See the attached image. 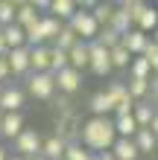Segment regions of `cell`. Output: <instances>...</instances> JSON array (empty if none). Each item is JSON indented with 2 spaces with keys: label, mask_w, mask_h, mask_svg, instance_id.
Returning <instances> with one entry per match:
<instances>
[{
  "label": "cell",
  "mask_w": 158,
  "mask_h": 160,
  "mask_svg": "<svg viewBox=\"0 0 158 160\" xmlns=\"http://www.w3.org/2000/svg\"><path fill=\"white\" fill-rule=\"evenodd\" d=\"M24 102H26V93L18 84H6L3 93H0V111L3 114H21Z\"/></svg>",
  "instance_id": "52a82bcc"
},
{
  "label": "cell",
  "mask_w": 158,
  "mask_h": 160,
  "mask_svg": "<svg viewBox=\"0 0 158 160\" xmlns=\"http://www.w3.org/2000/svg\"><path fill=\"white\" fill-rule=\"evenodd\" d=\"M76 12H79V6L73 3V0H50V12H47V15L59 18L62 23H70Z\"/></svg>",
  "instance_id": "7c38bea8"
},
{
  "label": "cell",
  "mask_w": 158,
  "mask_h": 160,
  "mask_svg": "<svg viewBox=\"0 0 158 160\" xmlns=\"http://www.w3.org/2000/svg\"><path fill=\"white\" fill-rule=\"evenodd\" d=\"M91 15H94V21L100 23V29H106V26H111V18H114V9L111 3H88Z\"/></svg>",
  "instance_id": "ffe728a7"
},
{
  "label": "cell",
  "mask_w": 158,
  "mask_h": 160,
  "mask_svg": "<svg viewBox=\"0 0 158 160\" xmlns=\"http://www.w3.org/2000/svg\"><path fill=\"white\" fill-rule=\"evenodd\" d=\"M30 160H47V157H44V154H38V157H30Z\"/></svg>",
  "instance_id": "b9f144b4"
},
{
  "label": "cell",
  "mask_w": 158,
  "mask_h": 160,
  "mask_svg": "<svg viewBox=\"0 0 158 160\" xmlns=\"http://www.w3.org/2000/svg\"><path fill=\"white\" fill-rule=\"evenodd\" d=\"M9 157H12V154H9V152H6V148H3V146H0V160H9Z\"/></svg>",
  "instance_id": "f35d334b"
},
{
  "label": "cell",
  "mask_w": 158,
  "mask_h": 160,
  "mask_svg": "<svg viewBox=\"0 0 158 160\" xmlns=\"http://www.w3.org/2000/svg\"><path fill=\"white\" fill-rule=\"evenodd\" d=\"M126 88H129V96H132L135 102H150V96H152L150 79H132V76H129Z\"/></svg>",
  "instance_id": "e0dca14e"
},
{
  "label": "cell",
  "mask_w": 158,
  "mask_h": 160,
  "mask_svg": "<svg viewBox=\"0 0 158 160\" xmlns=\"http://www.w3.org/2000/svg\"><path fill=\"white\" fill-rule=\"evenodd\" d=\"M12 146H15V154H21V157L30 160V157H38V154H41V148H44V137H41L35 128H24V131H21V137H18Z\"/></svg>",
  "instance_id": "277c9868"
},
{
  "label": "cell",
  "mask_w": 158,
  "mask_h": 160,
  "mask_svg": "<svg viewBox=\"0 0 158 160\" xmlns=\"http://www.w3.org/2000/svg\"><path fill=\"white\" fill-rule=\"evenodd\" d=\"M38 21H41V15H38V6L35 3H18V18H15L18 26L30 29V26H35Z\"/></svg>",
  "instance_id": "5bb4252c"
},
{
  "label": "cell",
  "mask_w": 158,
  "mask_h": 160,
  "mask_svg": "<svg viewBox=\"0 0 158 160\" xmlns=\"http://www.w3.org/2000/svg\"><path fill=\"white\" fill-rule=\"evenodd\" d=\"M6 55H9V44H6L3 35H0V58H6Z\"/></svg>",
  "instance_id": "d590c367"
},
{
  "label": "cell",
  "mask_w": 158,
  "mask_h": 160,
  "mask_svg": "<svg viewBox=\"0 0 158 160\" xmlns=\"http://www.w3.org/2000/svg\"><path fill=\"white\" fill-rule=\"evenodd\" d=\"M79 143L85 146L91 154H106V152H111L114 143H117L114 117H88L85 122H82Z\"/></svg>",
  "instance_id": "6da1fadb"
},
{
  "label": "cell",
  "mask_w": 158,
  "mask_h": 160,
  "mask_svg": "<svg viewBox=\"0 0 158 160\" xmlns=\"http://www.w3.org/2000/svg\"><path fill=\"white\" fill-rule=\"evenodd\" d=\"M68 55H70V67H73V70H79V73H82V70H88V67H91V50H88V44H85V41H79Z\"/></svg>",
  "instance_id": "9a60e30c"
},
{
  "label": "cell",
  "mask_w": 158,
  "mask_h": 160,
  "mask_svg": "<svg viewBox=\"0 0 158 160\" xmlns=\"http://www.w3.org/2000/svg\"><path fill=\"white\" fill-rule=\"evenodd\" d=\"M9 79H12V67H9L6 58H0V84H6Z\"/></svg>",
  "instance_id": "e575fe53"
},
{
  "label": "cell",
  "mask_w": 158,
  "mask_h": 160,
  "mask_svg": "<svg viewBox=\"0 0 158 160\" xmlns=\"http://www.w3.org/2000/svg\"><path fill=\"white\" fill-rule=\"evenodd\" d=\"M26 90H30L32 99L50 102L56 96V90H59V84H56V76H53V73H32V76L26 79Z\"/></svg>",
  "instance_id": "7a4b0ae2"
},
{
  "label": "cell",
  "mask_w": 158,
  "mask_h": 160,
  "mask_svg": "<svg viewBox=\"0 0 158 160\" xmlns=\"http://www.w3.org/2000/svg\"><path fill=\"white\" fill-rule=\"evenodd\" d=\"M9 160H26V157H21V154H12V157H9Z\"/></svg>",
  "instance_id": "60d3db41"
},
{
  "label": "cell",
  "mask_w": 158,
  "mask_h": 160,
  "mask_svg": "<svg viewBox=\"0 0 158 160\" xmlns=\"http://www.w3.org/2000/svg\"><path fill=\"white\" fill-rule=\"evenodd\" d=\"M97 160H114V154H111V152H106V154H97Z\"/></svg>",
  "instance_id": "74e56055"
},
{
  "label": "cell",
  "mask_w": 158,
  "mask_h": 160,
  "mask_svg": "<svg viewBox=\"0 0 158 160\" xmlns=\"http://www.w3.org/2000/svg\"><path fill=\"white\" fill-rule=\"evenodd\" d=\"M97 41L103 44L106 50H114V47H120V44H123V35H120V32H114V29H111V26H106V29H100Z\"/></svg>",
  "instance_id": "1f68e13d"
},
{
  "label": "cell",
  "mask_w": 158,
  "mask_h": 160,
  "mask_svg": "<svg viewBox=\"0 0 158 160\" xmlns=\"http://www.w3.org/2000/svg\"><path fill=\"white\" fill-rule=\"evenodd\" d=\"M114 128H117V137H126V140H135V134H138L135 117H120V119H114Z\"/></svg>",
  "instance_id": "f1b7e54d"
},
{
  "label": "cell",
  "mask_w": 158,
  "mask_h": 160,
  "mask_svg": "<svg viewBox=\"0 0 158 160\" xmlns=\"http://www.w3.org/2000/svg\"><path fill=\"white\" fill-rule=\"evenodd\" d=\"M64 160H97V154H91L85 146L79 143H68V152H64Z\"/></svg>",
  "instance_id": "4dcf8cb0"
},
{
  "label": "cell",
  "mask_w": 158,
  "mask_h": 160,
  "mask_svg": "<svg viewBox=\"0 0 158 160\" xmlns=\"http://www.w3.org/2000/svg\"><path fill=\"white\" fill-rule=\"evenodd\" d=\"M18 18V3H12V0H0V26H12Z\"/></svg>",
  "instance_id": "f546056e"
},
{
  "label": "cell",
  "mask_w": 158,
  "mask_h": 160,
  "mask_svg": "<svg viewBox=\"0 0 158 160\" xmlns=\"http://www.w3.org/2000/svg\"><path fill=\"white\" fill-rule=\"evenodd\" d=\"M0 35H3V26H0Z\"/></svg>",
  "instance_id": "bcb514c9"
},
{
  "label": "cell",
  "mask_w": 158,
  "mask_h": 160,
  "mask_svg": "<svg viewBox=\"0 0 158 160\" xmlns=\"http://www.w3.org/2000/svg\"><path fill=\"white\" fill-rule=\"evenodd\" d=\"M76 44H79V35L73 32V29H70L68 23H64V29L59 32V38L53 41V47H59V50H64V52H70V50H73Z\"/></svg>",
  "instance_id": "484cf974"
},
{
  "label": "cell",
  "mask_w": 158,
  "mask_h": 160,
  "mask_svg": "<svg viewBox=\"0 0 158 160\" xmlns=\"http://www.w3.org/2000/svg\"><path fill=\"white\" fill-rule=\"evenodd\" d=\"M88 50H91V67L88 70L94 73V76H108V73L114 70L111 67V50H106L100 41H91Z\"/></svg>",
  "instance_id": "5b68a950"
},
{
  "label": "cell",
  "mask_w": 158,
  "mask_h": 160,
  "mask_svg": "<svg viewBox=\"0 0 158 160\" xmlns=\"http://www.w3.org/2000/svg\"><path fill=\"white\" fill-rule=\"evenodd\" d=\"M150 102H152V105H155V111H158V90H155L152 96H150Z\"/></svg>",
  "instance_id": "ab89813d"
},
{
  "label": "cell",
  "mask_w": 158,
  "mask_h": 160,
  "mask_svg": "<svg viewBox=\"0 0 158 160\" xmlns=\"http://www.w3.org/2000/svg\"><path fill=\"white\" fill-rule=\"evenodd\" d=\"M3 38L9 44V50L26 47V29H24V26H18V23H12V26H6V29H3Z\"/></svg>",
  "instance_id": "44dd1931"
},
{
  "label": "cell",
  "mask_w": 158,
  "mask_h": 160,
  "mask_svg": "<svg viewBox=\"0 0 158 160\" xmlns=\"http://www.w3.org/2000/svg\"><path fill=\"white\" fill-rule=\"evenodd\" d=\"M155 105L152 102H138L135 105V111H132V117H135V122H138V128H150L152 125V119H155Z\"/></svg>",
  "instance_id": "ac0fdd59"
},
{
  "label": "cell",
  "mask_w": 158,
  "mask_h": 160,
  "mask_svg": "<svg viewBox=\"0 0 158 160\" xmlns=\"http://www.w3.org/2000/svg\"><path fill=\"white\" fill-rule=\"evenodd\" d=\"M120 9H126L129 18L138 23V21H141V15L146 12V3H144V0H123V3H120Z\"/></svg>",
  "instance_id": "d6a6232c"
},
{
  "label": "cell",
  "mask_w": 158,
  "mask_h": 160,
  "mask_svg": "<svg viewBox=\"0 0 158 160\" xmlns=\"http://www.w3.org/2000/svg\"><path fill=\"white\" fill-rule=\"evenodd\" d=\"M32 73H50V47L32 50Z\"/></svg>",
  "instance_id": "cb8c5ba5"
},
{
  "label": "cell",
  "mask_w": 158,
  "mask_h": 160,
  "mask_svg": "<svg viewBox=\"0 0 158 160\" xmlns=\"http://www.w3.org/2000/svg\"><path fill=\"white\" fill-rule=\"evenodd\" d=\"M135 29H141V32H155L158 29V9H152V6H146V12L141 15V21L135 23Z\"/></svg>",
  "instance_id": "4316f807"
},
{
  "label": "cell",
  "mask_w": 158,
  "mask_h": 160,
  "mask_svg": "<svg viewBox=\"0 0 158 160\" xmlns=\"http://www.w3.org/2000/svg\"><path fill=\"white\" fill-rule=\"evenodd\" d=\"M135 146H138V152H141V154H152L155 148H158V137L152 134V128H138Z\"/></svg>",
  "instance_id": "d6986e66"
},
{
  "label": "cell",
  "mask_w": 158,
  "mask_h": 160,
  "mask_svg": "<svg viewBox=\"0 0 158 160\" xmlns=\"http://www.w3.org/2000/svg\"><path fill=\"white\" fill-rule=\"evenodd\" d=\"M111 29L120 32V35H126V32H132V29H135V21L129 18L126 9H120V6L114 9V18H111Z\"/></svg>",
  "instance_id": "7402d4cb"
},
{
  "label": "cell",
  "mask_w": 158,
  "mask_h": 160,
  "mask_svg": "<svg viewBox=\"0 0 158 160\" xmlns=\"http://www.w3.org/2000/svg\"><path fill=\"white\" fill-rule=\"evenodd\" d=\"M3 117H6V114H3V111H0V122H3Z\"/></svg>",
  "instance_id": "ee69618b"
},
{
  "label": "cell",
  "mask_w": 158,
  "mask_h": 160,
  "mask_svg": "<svg viewBox=\"0 0 158 160\" xmlns=\"http://www.w3.org/2000/svg\"><path fill=\"white\" fill-rule=\"evenodd\" d=\"M111 154H114V160H138L141 157V152H138L135 140H126V137H117L114 148H111Z\"/></svg>",
  "instance_id": "2e32d148"
},
{
  "label": "cell",
  "mask_w": 158,
  "mask_h": 160,
  "mask_svg": "<svg viewBox=\"0 0 158 160\" xmlns=\"http://www.w3.org/2000/svg\"><path fill=\"white\" fill-rule=\"evenodd\" d=\"M56 84H59V93H64V96H73V93L82 88V73L73 70V67H68V70H62L59 76H56Z\"/></svg>",
  "instance_id": "ba28073f"
},
{
  "label": "cell",
  "mask_w": 158,
  "mask_h": 160,
  "mask_svg": "<svg viewBox=\"0 0 158 160\" xmlns=\"http://www.w3.org/2000/svg\"><path fill=\"white\" fill-rule=\"evenodd\" d=\"M64 152H68V143H64L62 137H44V148H41V154L47 157V160H64Z\"/></svg>",
  "instance_id": "4fadbf2b"
},
{
  "label": "cell",
  "mask_w": 158,
  "mask_h": 160,
  "mask_svg": "<svg viewBox=\"0 0 158 160\" xmlns=\"http://www.w3.org/2000/svg\"><path fill=\"white\" fill-rule=\"evenodd\" d=\"M68 67H70V55L64 50H59V47H50V73L59 76V73L68 70Z\"/></svg>",
  "instance_id": "603a6c76"
},
{
  "label": "cell",
  "mask_w": 158,
  "mask_h": 160,
  "mask_svg": "<svg viewBox=\"0 0 158 160\" xmlns=\"http://www.w3.org/2000/svg\"><path fill=\"white\" fill-rule=\"evenodd\" d=\"M26 128V122H24V114H6L3 122H0V137L3 140H15L21 137V131Z\"/></svg>",
  "instance_id": "9c48e42d"
},
{
  "label": "cell",
  "mask_w": 158,
  "mask_h": 160,
  "mask_svg": "<svg viewBox=\"0 0 158 160\" xmlns=\"http://www.w3.org/2000/svg\"><path fill=\"white\" fill-rule=\"evenodd\" d=\"M152 41H155V44H158V29H155V32H152Z\"/></svg>",
  "instance_id": "7bdbcfd3"
},
{
  "label": "cell",
  "mask_w": 158,
  "mask_h": 160,
  "mask_svg": "<svg viewBox=\"0 0 158 160\" xmlns=\"http://www.w3.org/2000/svg\"><path fill=\"white\" fill-rule=\"evenodd\" d=\"M132 58H135V55L129 52L123 44L111 50V67H114V70H129V67H132Z\"/></svg>",
  "instance_id": "d4e9b609"
},
{
  "label": "cell",
  "mask_w": 158,
  "mask_h": 160,
  "mask_svg": "<svg viewBox=\"0 0 158 160\" xmlns=\"http://www.w3.org/2000/svg\"><path fill=\"white\" fill-rule=\"evenodd\" d=\"M129 76L132 79H152V64L144 58V55H138L132 58V67H129Z\"/></svg>",
  "instance_id": "83f0119b"
},
{
  "label": "cell",
  "mask_w": 158,
  "mask_h": 160,
  "mask_svg": "<svg viewBox=\"0 0 158 160\" xmlns=\"http://www.w3.org/2000/svg\"><path fill=\"white\" fill-rule=\"evenodd\" d=\"M6 61H9V67H12V76H32V50L30 47L9 50Z\"/></svg>",
  "instance_id": "8992f818"
},
{
  "label": "cell",
  "mask_w": 158,
  "mask_h": 160,
  "mask_svg": "<svg viewBox=\"0 0 158 160\" xmlns=\"http://www.w3.org/2000/svg\"><path fill=\"white\" fill-rule=\"evenodd\" d=\"M3 88H6V84H0V93H3Z\"/></svg>",
  "instance_id": "f6af8a7d"
},
{
  "label": "cell",
  "mask_w": 158,
  "mask_h": 160,
  "mask_svg": "<svg viewBox=\"0 0 158 160\" xmlns=\"http://www.w3.org/2000/svg\"><path fill=\"white\" fill-rule=\"evenodd\" d=\"M150 41H152V35H146V32H141V29H132V32L123 35V47L135 55V58H138V55H144V50L150 47Z\"/></svg>",
  "instance_id": "30bf717a"
},
{
  "label": "cell",
  "mask_w": 158,
  "mask_h": 160,
  "mask_svg": "<svg viewBox=\"0 0 158 160\" xmlns=\"http://www.w3.org/2000/svg\"><path fill=\"white\" fill-rule=\"evenodd\" d=\"M68 26L79 35V41H85V44L97 41V35H100V23L94 21V15H91V12H85V9H79V12L73 15V21H70Z\"/></svg>",
  "instance_id": "3957f363"
},
{
  "label": "cell",
  "mask_w": 158,
  "mask_h": 160,
  "mask_svg": "<svg viewBox=\"0 0 158 160\" xmlns=\"http://www.w3.org/2000/svg\"><path fill=\"white\" fill-rule=\"evenodd\" d=\"M56 111H59V117H73V108H70V99L62 96L59 102H56Z\"/></svg>",
  "instance_id": "836d02e7"
},
{
  "label": "cell",
  "mask_w": 158,
  "mask_h": 160,
  "mask_svg": "<svg viewBox=\"0 0 158 160\" xmlns=\"http://www.w3.org/2000/svg\"><path fill=\"white\" fill-rule=\"evenodd\" d=\"M150 128H152V134L158 137V114H155V119H152V125H150Z\"/></svg>",
  "instance_id": "8d00e7d4"
},
{
  "label": "cell",
  "mask_w": 158,
  "mask_h": 160,
  "mask_svg": "<svg viewBox=\"0 0 158 160\" xmlns=\"http://www.w3.org/2000/svg\"><path fill=\"white\" fill-rule=\"evenodd\" d=\"M88 108H91V117H114V102L108 99L106 90H97L88 99Z\"/></svg>",
  "instance_id": "8fae6325"
}]
</instances>
